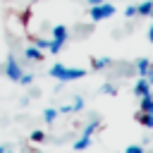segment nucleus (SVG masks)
Here are the masks:
<instances>
[{
  "label": "nucleus",
  "mask_w": 153,
  "mask_h": 153,
  "mask_svg": "<svg viewBox=\"0 0 153 153\" xmlns=\"http://www.w3.org/2000/svg\"><path fill=\"white\" fill-rule=\"evenodd\" d=\"M5 151H10V146H0V153H5Z\"/></svg>",
  "instance_id": "nucleus-26"
},
{
  "label": "nucleus",
  "mask_w": 153,
  "mask_h": 153,
  "mask_svg": "<svg viewBox=\"0 0 153 153\" xmlns=\"http://www.w3.org/2000/svg\"><path fill=\"white\" fill-rule=\"evenodd\" d=\"M57 112H60V115H69V112H72V105H62Z\"/></svg>",
  "instance_id": "nucleus-23"
},
{
  "label": "nucleus",
  "mask_w": 153,
  "mask_h": 153,
  "mask_svg": "<svg viewBox=\"0 0 153 153\" xmlns=\"http://www.w3.org/2000/svg\"><path fill=\"white\" fill-rule=\"evenodd\" d=\"M19 74H22V67H19V62L10 55V57H7V62H5V76H7L10 81H17V79H19Z\"/></svg>",
  "instance_id": "nucleus-4"
},
{
  "label": "nucleus",
  "mask_w": 153,
  "mask_h": 153,
  "mask_svg": "<svg viewBox=\"0 0 153 153\" xmlns=\"http://www.w3.org/2000/svg\"><path fill=\"white\" fill-rule=\"evenodd\" d=\"M124 17H136V5H127L124 7Z\"/></svg>",
  "instance_id": "nucleus-20"
},
{
  "label": "nucleus",
  "mask_w": 153,
  "mask_h": 153,
  "mask_svg": "<svg viewBox=\"0 0 153 153\" xmlns=\"http://www.w3.org/2000/svg\"><path fill=\"white\" fill-rule=\"evenodd\" d=\"M48 74H50L53 79H57V81H74V79L86 76V69H79V67H65L62 62H57V65L50 67Z\"/></svg>",
  "instance_id": "nucleus-1"
},
{
  "label": "nucleus",
  "mask_w": 153,
  "mask_h": 153,
  "mask_svg": "<svg viewBox=\"0 0 153 153\" xmlns=\"http://www.w3.org/2000/svg\"><path fill=\"white\" fill-rule=\"evenodd\" d=\"M67 38H69V31H67V26H65V24H57V26H53V38H50L48 53L57 55V53L62 50V45L67 43Z\"/></svg>",
  "instance_id": "nucleus-2"
},
{
  "label": "nucleus",
  "mask_w": 153,
  "mask_h": 153,
  "mask_svg": "<svg viewBox=\"0 0 153 153\" xmlns=\"http://www.w3.org/2000/svg\"><path fill=\"white\" fill-rule=\"evenodd\" d=\"M115 14V5L112 2H100V5H93L88 7V17L93 22H103V19H110Z\"/></svg>",
  "instance_id": "nucleus-3"
},
{
  "label": "nucleus",
  "mask_w": 153,
  "mask_h": 153,
  "mask_svg": "<svg viewBox=\"0 0 153 153\" xmlns=\"http://www.w3.org/2000/svg\"><path fill=\"white\" fill-rule=\"evenodd\" d=\"M139 110H143V112H153V96H151V93L141 96V108H139Z\"/></svg>",
  "instance_id": "nucleus-11"
},
{
  "label": "nucleus",
  "mask_w": 153,
  "mask_h": 153,
  "mask_svg": "<svg viewBox=\"0 0 153 153\" xmlns=\"http://www.w3.org/2000/svg\"><path fill=\"white\" fill-rule=\"evenodd\" d=\"M88 2V7H93V5H100V2H105V0H86Z\"/></svg>",
  "instance_id": "nucleus-24"
},
{
  "label": "nucleus",
  "mask_w": 153,
  "mask_h": 153,
  "mask_svg": "<svg viewBox=\"0 0 153 153\" xmlns=\"http://www.w3.org/2000/svg\"><path fill=\"white\" fill-rule=\"evenodd\" d=\"M33 45H38L41 50H48V45H50V38H36V41H33Z\"/></svg>",
  "instance_id": "nucleus-19"
},
{
  "label": "nucleus",
  "mask_w": 153,
  "mask_h": 153,
  "mask_svg": "<svg viewBox=\"0 0 153 153\" xmlns=\"http://www.w3.org/2000/svg\"><path fill=\"white\" fill-rule=\"evenodd\" d=\"M146 93H151V84H148V79L146 76H139L136 79V84H134V96H146Z\"/></svg>",
  "instance_id": "nucleus-5"
},
{
  "label": "nucleus",
  "mask_w": 153,
  "mask_h": 153,
  "mask_svg": "<svg viewBox=\"0 0 153 153\" xmlns=\"http://www.w3.org/2000/svg\"><path fill=\"white\" fill-rule=\"evenodd\" d=\"M84 108V98L81 96H74V103H72V112H79Z\"/></svg>",
  "instance_id": "nucleus-18"
},
{
  "label": "nucleus",
  "mask_w": 153,
  "mask_h": 153,
  "mask_svg": "<svg viewBox=\"0 0 153 153\" xmlns=\"http://www.w3.org/2000/svg\"><path fill=\"white\" fill-rule=\"evenodd\" d=\"M98 127H100V122H98V117H96V120H91V122H88V124L84 127V131H81V136H93V131H96Z\"/></svg>",
  "instance_id": "nucleus-12"
},
{
  "label": "nucleus",
  "mask_w": 153,
  "mask_h": 153,
  "mask_svg": "<svg viewBox=\"0 0 153 153\" xmlns=\"http://www.w3.org/2000/svg\"><path fill=\"white\" fill-rule=\"evenodd\" d=\"M136 122H139L141 127H146V129H153V112L139 110V112H136Z\"/></svg>",
  "instance_id": "nucleus-7"
},
{
  "label": "nucleus",
  "mask_w": 153,
  "mask_h": 153,
  "mask_svg": "<svg viewBox=\"0 0 153 153\" xmlns=\"http://www.w3.org/2000/svg\"><path fill=\"white\" fill-rule=\"evenodd\" d=\"M91 146V136H79L76 141H74V148L76 151H84V148H88Z\"/></svg>",
  "instance_id": "nucleus-14"
},
{
  "label": "nucleus",
  "mask_w": 153,
  "mask_h": 153,
  "mask_svg": "<svg viewBox=\"0 0 153 153\" xmlns=\"http://www.w3.org/2000/svg\"><path fill=\"white\" fill-rule=\"evenodd\" d=\"M148 67H151V60H148V57H141V60L136 62V67H134V69H136V74H139V76H143V74L148 72Z\"/></svg>",
  "instance_id": "nucleus-10"
},
{
  "label": "nucleus",
  "mask_w": 153,
  "mask_h": 153,
  "mask_svg": "<svg viewBox=\"0 0 153 153\" xmlns=\"http://www.w3.org/2000/svg\"><path fill=\"white\" fill-rule=\"evenodd\" d=\"M143 76H146V79H148V84H151V88H153V65H151V67H148V72H146V74H143Z\"/></svg>",
  "instance_id": "nucleus-22"
},
{
  "label": "nucleus",
  "mask_w": 153,
  "mask_h": 153,
  "mask_svg": "<svg viewBox=\"0 0 153 153\" xmlns=\"http://www.w3.org/2000/svg\"><path fill=\"white\" fill-rule=\"evenodd\" d=\"M31 141H33V143H41V141H45V131H41V129H33V131H31Z\"/></svg>",
  "instance_id": "nucleus-16"
},
{
  "label": "nucleus",
  "mask_w": 153,
  "mask_h": 153,
  "mask_svg": "<svg viewBox=\"0 0 153 153\" xmlns=\"http://www.w3.org/2000/svg\"><path fill=\"white\" fill-rule=\"evenodd\" d=\"M151 12H153V0H143V2L136 5V14H143V17H146V14H151Z\"/></svg>",
  "instance_id": "nucleus-9"
},
{
  "label": "nucleus",
  "mask_w": 153,
  "mask_h": 153,
  "mask_svg": "<svg viewBox=\"0 0 153 153\" xmlns=\"http://www.w3.org/2000/svg\"><path fill=\"white\" fill-rule=\"evenodd\" d=\"M143 151V146H139V143H131V146H127V153H141Z\"/></svg>",
  "instance_id": "nucleus-21"
},
{
  "label": "nucleus",
  "mask_w": 153,
  "mask_h": 153,
  "mask_svg": "<svg viewBox=\"0 0 153 153\" xmlns=\"http://www.w3.org/2000/svg\"><path fill=\"white\" fill-rule=\"evenodd\" d=\"M112 65V57H93L91 60V67L93 69H105V67H110Z\"/></svg>",
  "instance_id": "nucleus-8"
},
{
  "label": "nucleus",
  "mask_w": 153,
  "mask_h": 153,
  "mask_svg": "<svg viewBox=\"0 0 153 153\" xmlns=\"http://www.w3.org/2000/svg\"><path fill=\"white\" fill-rule=\"evenodd\" d=\"M24 57H26V60H31V62H41V60H43V50H41L38 45H26Z\"/></svg>",
  "instance_id": "nucleus-6"
},
{
  "label": "nucleus",
  "mask_w": 153,
  "mask_h": 153,
  "mask_svg": "<svg viewBox=\"0 0 153 153\" xmlns=\"http://www.w3.org/2000/svg\"><path fill=\"white\" fill-rule=\"evenodd\" d=\"M17 81H19L22 86H31V84H33V74H24V72H22Z\"/></svg>",
  "instance_id": "nucleus-15"
},
{
  "label": "nucleus",
  "mask_w": 153,
  "mask_h": 153,
  "mask_svg": "<svg viewBox=\"0 0 153 153\" xmlns=\"http://www.w3.org/2000/svg\"><path fill=\"white\" fill-rule=\"evenodd\" d=\"M57 115H60V112H57L55 108H45V110H43V120H45L48 124H53V122L57 120Z\"/></svg>",
  "instance_id": "nucleus-13"
},
{
  "label": "nucleus",
  "mask_w": 153,
  "mask_h": 153,
  "mask_svg": "<svg viewBox=\"0 0 153 153\" xmlns=\"http://www.w3.org/2000/svg\"><path fill=\"white\" fill-rule=\"evenodd\" d=\"M148 41L153 43V24H151V29H148Z\"/></svg>",
  "instance_id": "nucleus-25"
},
{
  "label": "nucleus",
  "mask_w": 153,
  "mask_h": 153,
  "mask_svg": "<svg viewBox=\"0 0 153 153\" xmlns=\"http://www.w3.org/2000/svg\"><path fill=\"white\" fill-rule=\"evenodd\" d=\"M100 91H103V93H108V96H117V86H112V84H103V86H100Z\"/></svg>",
  "instance_id": "nucleus-17"
}]
</instances>
